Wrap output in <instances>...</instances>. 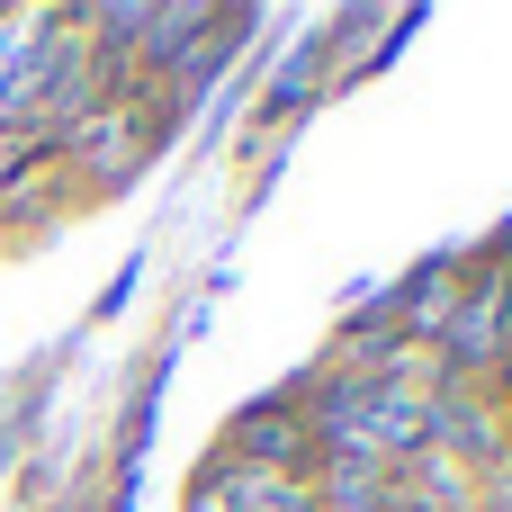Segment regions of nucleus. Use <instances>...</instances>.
I'll return each instance as SVG.
<instances>
[{
  "label": "nucleus",
  "mask_w": 512,
  "mask_h": 512,
  "mask_svg": "<svg viewBox=\"0 0 512 512\" xmlns=\"http://www.w3.org/2000/svg\"><path fill=\"white\" fill-rule=\"evenodd\" d=\"M153 144H162V99H153V90H108V99L63 135V171L90 180V189H117V180H135V171L153 162Z\"/></svg>",
  "instance_id": "nucleus-1"
},
{
  "label": "nucleus",
  "mask_w": 512,
  "mask_h": 512,
  "mask_svg": "<svg viewBox=\"0 0 512 512\" xmlns=\"http://www.w3.org/2000/svg\"><path fill=\"white\" fill-rule=\"evenodd\" d=\"M450 369H495L512 351V270H477L468 288H459V315L441 324V342H432Z\"/></svg>",
  "instance_id": "nucleus-2"
},
{
  "label": "nucleus",
  "mask_w": 512,
  "mask_h": 512,
  "mask_svg": "<svg viewBox=\"0 0 512 512\" xmlns=\"http://www.w3.org/2000/svg\"><path fill=\"white\" fill-rule=\"evenodd\" d=\"M225 459L234 468H279V477H315V432H306V405H261L225 432Z\"/></svg>",
  "instance_id": "nucleus-3"
},
{
  "label": "nucleus",
  "mask_w": 512,
  "mask_h": 512,
  "mask_svg": "<svg viewBox=\"0 0 512 512\" xmlns=\"http://www.w3.org/2000/svg\"><path fill=\"white\" fill-rule=\"evenodd\" d=\"M396 468H369V459H333L315 477V512H396Z\"/></svg>",
  "instance_id": "nucleus-4"
},
{
  "label": "nucleus",
  "mask_w": 512,
  "mask_h": 512,
  "mask_svg": "<svg viewBox=\"0 0 512 512\" xmlns=\"http://www.w3.org/2000/svg\"><path fill=\"white\" fill-rule=\"evenodd\" d=\"M225 477V504L234 512H315V477H279V468H216Z\"/></svg>",
  "instance_id": "nucleus-5"
},
{
  "label": "nucleus",
  "mask_w": 512,
  "mask_h": 512,
  "mask_svg": "<svg viewBox=\"0 0 512 512\" xmlns=\"http://www.w3.org/2000/svg\"><path fill=\"white\" fill-rule=\"evenodd\" d=\"M189 512H234V504H225V477H216V468L189 486Z\"/></svg>",
  "instance_id": "nucleus-6"
},
{
  "label": "nucleus",
  "mask_w": 512,
  "mask_h": 512,
  "mask_svg": "<svg viewBox=\"0 0 512 512\" xmlns=\"http://www.w3.org/2000/svg\"><path fill=\"white\" fill-rule=\"evenodd\" d=\"M495 378H504V405H512V351H504V360H495Z\"/></svg>",
  "instance_id": "nucleus-7"
}]
</instances>
